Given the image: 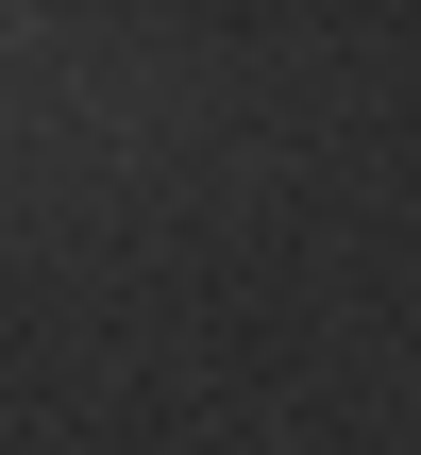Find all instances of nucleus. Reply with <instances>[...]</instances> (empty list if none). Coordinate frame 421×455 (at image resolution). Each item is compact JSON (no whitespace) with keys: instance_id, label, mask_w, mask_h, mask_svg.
Returning <instances> with one entry per match:
<instances>
[]
</instances>
